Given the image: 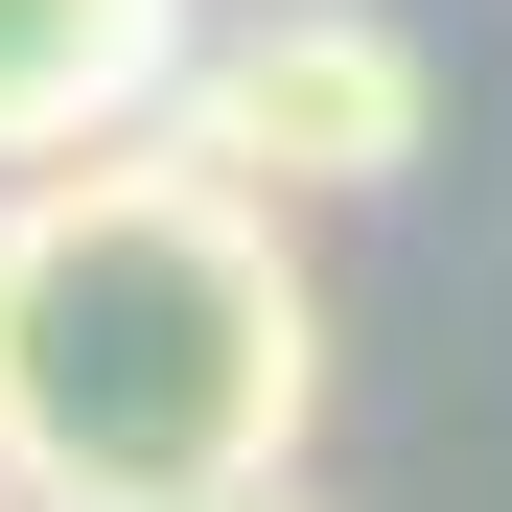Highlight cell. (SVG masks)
Returning a JSON list of instances; mask_svg holds the SVG:
<instances>
[{"label":"cell","mask_w":512,"mask_h":512,"mask_svg":"<svg viewBox=\"0 0 512 512\" xmlns=\"http://www.w3.org/2000/svg\"><path fill=\"white\" fill-rule=\"evenodd\" d=\"M0 512H47V489H24V466H0Z\"/></svg>","instance_id":"5b68a950"},{"label":"cell","mask_w":512,"mask_h":512,"mask_svg":"<svg viewBox=\"0 0 512 512\" xmlns=\"http://www.w3.org/2000/svg\"><path fill=\"white\" fill-rule=\"evenodd\" d=\"M163 140L233 163V187H280V210H350V187H396L443 140V70H419L396 0H256V24H187Z\"/></svg>","instance_id":"7a4b0ae2"},{"label":"cell","mask_w":512,"mask_h":512,"mask_svg":"<svg viewBox=\"0 0 512 512\" xmlns=\"http://www.w3.org/2000/svg\"><path fill=\"white\" fill-rule=\"evenodd\" d=\"M187 24H210V0H0V163H47V140H117V117H163Z\"/></svg>","instance_id":"3957f363"},{"label":"cell","mask_w":512,"mask_h":512,"mask_svg":"<svg viewBox=\"0 0 512 512\" xmlns=\"http://www.w3.org/2000/svg\"><path fill=\"white\" fill-rule=\"evenodd\" d=\"M163 512H303V466H256V489H163Z\"/></svg>","instance_id":"277c9868"},{"label":"cell","mask_w":512,"mask_h":512,"mask_svg":"<svg viewBox=\"0 0 512 512\" xmlns=\"http://www.w3.org/2000/svg\"><path fill=\"white\" fill-rule=\"evenodd\" d=\"M326 419V280L303 210L187 163L163 117L47 140L0 187V466L47 512H163V489H256Z\"/></svg>","instance_id":"6da1fadb"}]
</instances>
